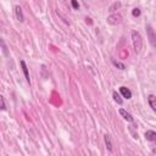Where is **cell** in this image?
<instances>
[{
  "label": "cell",
  "mask_w": 156,
  "mask_h": 156,
  "mask_svg": "<svg viewBox=\"0 0 156 156\" xmlns=\"http://www.w3.org/2000/svg\"><path fill=\"white\" fill-rule=\"evenodd\" d=\"M122 21V17L120 15H111L110 17H107V22L108 23H111V24H120Z\"/></svg>",
  "instance_id": "3"
},
{
  "label": "cell",
  "mask_w": 156,
  "mask_h": 156,
  "mask_svg": "<svg viewBox=\"0 0 156 156\" xmlns=\"http://www.w3.org/2000/svg\"><path fill=\"white\" fill-rule=\"evenodd\" d=\"M15 13H16V17L20 22H23L24 21V17H23V13H22V9L20 8L18 5L15 6Z\"/></svg>",
  "instance_id": "5"
},
{
  "label": "cell",
  "mask_w": 156,
  "mask_h": 156,
  "mask_svg": "<svg viewBox=\"0 0 156 156\" xmlns=\"http://www.w3.org/2000/svg\"><path fill=\"white\" fill-rule=\"evenodd\" d=\"M132 42H133L134 50L137 52H139L140 49H141V37L139 34V32H137V31L132 32Z\"/></svg>",
  "instance_id": "1"
},
{
  "label": "cell",
  "mask_w": 156,
  "mask_h": 156,
  "mask_svg": "<svg viewBox=\"0 0 156 156\" xmlns=\"http://www.w3.org/2000/svg\"><path fill=\"white\" fill-rule=\"evenodd\" d=\"M120 92H121L122 95H123V98H126V99H131V98H132V92L128 89V88L121 87V88H120Z\"/></svg>",
  "instance_id": "6"
},
{
  "label": "cell",
  "mask_w": 156,
  "mask_h": 156,
  "mask_svg": "<svg viewBox=\"0 0 156 156\" xmlns=\"http://www.w3.org/2000/svg\"><path fill=\"white\" fill-rule=\"evenodd\" d=\"M21 66H22V71H23V73H24V77H26V80L27 82H31V79H29V73H28V67H27V65H26V62L22 60L21 61Z\"/></svg>",
  "instance_id": "8"
},
{
  "label": "cell",
  "mask_w": 156,
  "mask_h": 156,
  "mask_svg": "<svg viewBox=\"0 0 156 156\" xmlns=\"http://www.w3.org/2000/svg\"><path fill=\"white\" fill-rule=\"evenodd\" d=\"M145 138L149 141H156V132H154V131H146L145 132Z\"/></svg>",
  "instance_id": "7"
},
{
  "label": "cell",
  "mask_w": 156,
  "mask_h": 156,
  "mask_svg": "<svg viewBox=\"0 0 156 156\" xmlns=\"http://www.w3.org/2000/svg\"><path fill=\"white\" fill-rule=\"evenodd\" d=\"M146 32H148L149 42H150V44L154 46V48H156V34H155V32L153 31V28H151L150 24L146 26Z\"/></svg>",
  "instance_id": "2"
},
{
  "label": "cell",
  "mask_w": 156,
  "mask_h": 156,
  "mask_svg": "<svg viewBox=\"0 0 156 156\" xmlns=\"http://www.w3.org/2000/svg\"><path fill=\"white\" fill-rule=\"evenodd\" d=\"M1 46H3V51H4V54H5V55H8V51H6V46H5L4 42H1Z\"/></svg>",
  "instance_id": "16"
},
{
  "label": "cell",
  "mask_w": 156,
  "mask_h": 156,
  "mask_svg": "<svg viewBox=\"0 0 156 156\" xmlns=\"http://www.w3.org/2000/svg\"><path fill=\"white\" fill-rule=\"evenodd\" d=\"M112 64L116 66V67H118L120 70H125L126 67H125V65L123 64H121V62H118V61H116V60H112Z\"/></svg>",
  "instance_id": "12"
},
{
  "label": "cell",
  "mask_w": 156,
  "mask_h": 156,
  "mask_svg": "<svg viewBox=\"0 0 156 156\" xmlns=\"http://www.w3.org/2000/svg\"><path fill=\"white\" fill-rule=\"evenodd\" d=\"M105 143H106V148L108 149L110 151H112V143H111V139H110V135H105Z\"/></svg>",
  "instance_id": "10"
},
{
  "label": "cell",
  "mask_w": 156,
  "mask_h": 156,
  "mask_svg": "<svg viewBox=\"0 0 156 156\" xmlns=\"http://www.w3.org/2000/svg\"><path fill=\"white\" fill-rule=\"evenodd\" d=\"M132 15L134 16V17H138V16H140V10L139 9H133V11H132Z\"/></svg>",
  "instance_id": "13"
},
{
  "label": "cell",
  "mask_w": 156,
  "mask_h": 156,
  "mask_svg": "<svg viewBox=\"0 0 156 156\" xmlns=\"http://www.w3.org/2000/svg\"><path fill=\"white\" fill-rule=\"evenodd\" d=\"M120 115L122 117H123L126 121L128 122H133V117H132V115L129 112H127L126 110H123V108H120Z\"/></svg>",
  "instance_id": "4"
},
{
  "label": "cell",
  "mask_w": 156,
  "mask_h": 156,
  "mask_svg": "<svg viewBox=\"0 0 156 156\" xmlns=\"http://www.w3.org/2000/svg\"><path fill=\"white\" fill-rule=\"evenodd\" d=\"M112 97H113V100L116 101L117 104H120V105L122 104V99H121V97H120V94H118V93H116V92H115V93L112 94Z\"/></svg>",
  "instance_id": "11"
},
{
  "label": "cell",
  "mask_w": 156,
  "mask_h": 156,
  "mask_svg": "<svg viewBox=\"0 0 156 156\" xmlns=\"http://www.w3.org/2000/svg\"><path fill=\"white\" fill-rule=\"evenodd\" d=\"M148 100H149V104H150V107L156 112V97L155 95H149Z\"/></svg>",
  "instance_id": "9"
},
{
  "label": "cell",
  "mask_w": 156,
  "mask_h": 156,
  "mask_svg": "<svg viewBox=\"0 0 156 156\" xmlns=\"http://www.w3.org/2000/svg\"><path fill=\"white\" fill-rule=\"evenodd\" d=\"M0 100H1V110L4 111L5 108H6V105H5V99H4V97H0Z\"/></svg>",
  "instance_id": "14"
},
{
  "label": "cell",
  "mask_w": 156,
  "mask_h": 156,
  "mask_svg": "<svg viewBox=\"0 0 156 156\" xmlns=\"http://www.w3.org/2000/svg\"><path fill=\"white\" fill-rule=\"evenodd\" d=\"M71 3H72L73 9H78V8H79V5H78V3H77V0H71Z\"/></svg>",
  "instance_id": "15"
}]
</instances>
